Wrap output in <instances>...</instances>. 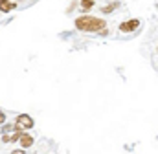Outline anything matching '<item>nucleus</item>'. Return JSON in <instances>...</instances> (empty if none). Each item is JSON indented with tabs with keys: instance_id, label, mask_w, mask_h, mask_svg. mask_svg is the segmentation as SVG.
Returning <instances> with one entry per match:
<instances>
[{
	"instance_id": "1",
	"label": "nucleus",
	"mask_w": 158,
	"mask_h": 154,
	"mask_svg": "<svg viewBox=\"0 0 158 154\" xmlns=\"http://www.w3.org/2000/svg\"><path fill=\"white\" fill-rule=\"evenodd\" d=\"M76 28L81 31H94V33H107V22L90 15H83L76 18Z\"/></svg>"
},
{
	"instance_id": "2",
	"label": "nucleus",
	"mask_w": 158,
	"mask_h": 154,
	"mask_svg": "<svg viewBox=\"0 0 158 154\" xmlns=\"http://www.w3.org/2000/svg\"><path fill=\"white\" fill-rule=\"evenodd\" d=\"M138 28H140V20L138 18H132V20H127V22L119 24V31H123V33H131V31H134Z\"/></svg>"
},
{
	"instance_id": "3",
	"label": "nucleus",
	"mask_w": 158,
	"mask_h": 154,
	"mask_svg": "<svg viewBox=\"0 0 158 154\" xmlns=\"http://www.w3.org/2000/svg\"><path fill=\"white\" fill-rule=\"evenodd\" d=\"M17 127H20V128H31L33 127V119L28 114H20L17 117Z\"/></svg>"
},
{
	"instance_id": "4",
	"label": "nucleus",
	"mask_w": 158,
	"mask_h": 154,
	"mask_svg": "<svg viewBox=\"0 0 158 154\" xmlns=\"http://www.w3.org/2000/svg\"><path fill=\"white\" fill-rule=\"evenodd\" d=\"M20 145H22V147H31V145H33V136L22 134V136H20Z\"/></svg>"
},
{
	"instance_id": "5",
	"label": "nucleus",
	"mask_w": 158,
	"mask_h": 154,
	"mask_svg": "<svg viewBox=\"0 0 158 154\" xmlns=\"http://www.w3.org/2000/svg\"><path fill=\"white\" fill-rule=\"evenodd\" d=\"M13 7H15L13 2H7V0H6V2H0V11H2V13H7V11H11Z\"/></svg>"
},
{
	"instance_id": "6",
	"label": "nucleus",
	"mask_w": 158,
	"mask_h": 154,
	"mask_svg": "<svg viewBox=\"0 0 158 154\" xmlns=\"http://www.w3.org/2000/svg\"><path fill=\"white\" fill-rule=\"evenodd\" d=\"M94 6V0H81V7L83 9H90Z\"/></svg>"
},
{
	"instance_id": "7",
	"label": "nucleus",
	"mask_w": 158,
	"mask_h": 154,
	"mask_svg": "<svg viewBox=\"0 0 158 154\" xmlns=\"http://www.w3.org/2000/svg\"><path fill=\"white\" fill-rule=\"evenodd\" d=\"M116 7H118V2H114V4H110V6H105L101 11H103V13H110V11H112V9H116Z\"/></svg>"
},
{
	"instance_id": "8",
	"label": "nucleus",
	"mask_w": 158,
	"mask_h": 154,
	"mask_svg": "<svg viewBox=\"0 0 158 154\" xmlns=\"http://www.w3.org/2000/svg\"><path fill=\"white\" fill-rule=\"evenodd\" d=\"M4 121H6V114H4V112H0V125H2Z\"/></svg>"
},
{
	"instance_id": "9",
	"label": "nucleus",
	"mask_w": 158,
	"mask_h": 154,
	"mask_svg": "<svg viewBox=\"0 0 158 154\" xmlns=\"http://www.w3.org/2000/svg\"><path fill=\"white\" fill-rule=\"evenodd\" d=\"M11 154H24V151H22V149H20V151H13Z\"/></svg>"
},
{
	"instance_id": "10",
	"label": "nucleus",
	"mask_w": 158,
	"mask_h": 154,
	"mask_svg": "<svg viewBox=\"0 0 158 154\" xmlns=\"http://www.w3.org/2000/svg\"><path fill=\"white\" fill-rule=\"evenodd\" d=\"M0 2H6V0H0Z\"/></svg>"
}]
</instances>
